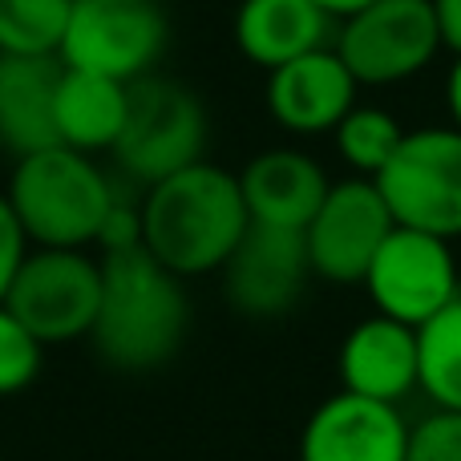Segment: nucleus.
Wrapping results in <instances>:
<instances>
[{"label":"nucleus","instance_id":"0eeeda50","mask_svg":"<svg viewBox=\"0 0 461 461\" xmlns=\"http://www.w3.org/2000/svg\"><path fill=\"white\" fill-rule=\"evenodd\" d=\"M170 21L162 0H73L61 37V61L113 81L154 73L167 53Z\"/></svg>","mask_w":461,"mask_h":461},{"label":"nucleus","instance_id":"bb28decb","mask_svg":"<svg viewBox=\"0 0 461 461\" xmlns=\"http://www.w3.org/2000/svg\"><path fill=\"white\" fill-rule=\"evenodd\" d=\"M320 5L328 8V13L340 21V16H348V13H357V8H365V5H373V0H320Z\"/></svg>","mask_w":461,"mask_h":461},{"label":"nucleus","instance_id":"5701e85b","mask_svg":"<svg viewBox=\"0 0 461 461\" xmlns=\"http://www.w3.org/2000/svg\"><path fill=\"white\" fill-rule=\"evenodd\" d=\"M405 461H461V413L433 409L425 421L409 425Z\"/></svg>","mask_w":461,"mask_h":461},{"label":"nucleus","instance_id":"f03ea898","mask_svg":"<svg viewBox=\"0 0 461 461\" xmlns=\"http://www.w3.org/2000/svg\"><path fill=\"white\" fill-rule=\"evenodd\" d=\"M186 292L183 279L167 271L146 247L102 255V303L94 320V348L105 365L122 373L162 368L186 336Z\"/></svg>","mask_w":461,"mask_h":461},{"label":"nucleus","instance_id":"cd10ccee","mask_svg":"<svg viewBox=\"0 0 461 461\" xmlns=\"http://www.w3.org/2000/svg\"><path fill=\"white\" fill-rule=\"evenodd\" d=\"M0 461H5V457H0Z\"/></svg>","mask_w":461,"mask_h":461},{"label":"nucleus","instance_id":"39448f33","mask_svg":"<svg viewBox=\"0 0 461 461\" xmlns=\"http://www.w3.org/2000/svg\"><path fill=\"white\" fill-rule=\"evenodd\" d=\"M393 223L438 239L461 235V130H405L393 158L373 178Z\"/></svg>","mask_w":461,"mask_h":461},{"label":"nucleus","instance_id":"7ed1b4c3","mask_svg":"<svg viewBox=\"0 0 461 461\" xmlns=\"http://www.w3.org/2000/svg\"><path fill=\"white\" fill-rule=\"evenodd\" d=\"M5 199L32 247H94L118 186L94 154L49 146L16 158Z\"/></svg>","mask_w":461,"mask_h":461},{"label":"nucleus","instance_id":"ddd939ff","mask_svg":"<svg viewBox=\"0 0 461 461\" xmlns=\"http://www.w3.org/2000/svg\"><path fill=\"white\" fill-rule=\"evenodd\" d=\"M357 77L332 45L267 69V110L287 134H332L357 105Z\"/></svg>","mask_w":461,"mask_h":461},{"label":"nucleus","instance_id":"a211bd4d","mask_svg":"<svg viewBox=\"0 0 461 461\" xmlns=\"http://www.w3.org/2000/svg\"><path fill=\"white\" fill-rule=\"evenodd\" d=\"M126 81L102 77L89 69H73L65 65L61 81H57V142L81 154H102L113 150L126 122Z\"/></svg>","mask_w":461,"mask_h":461},{"label":"nucleus","instance_id":"412c9836","mask_svg":"<svg viewBox=\"0 0 461 461\" xmlns=\"http://www.w3.org/2000/svg\"><path fill=\"white\" fill-rule=\"evenodd\" d=\"M73 0H0V53H61Z\"/></svg>","mask_w":461,"mask_h":461},{"label":"nucleus","instance_id":"f257e3e1","mask_svg":"<svg viewBox=\"0 0 461 461\" xmlns=\"http://www.w3.org/2000/svg\"><path fill=\"white\" fill-rule=\"evenodd\" d=\"M138 207L142 247L178 279L219 271L251 223L239 175L207 158L146 186Z\"/></svg>","mask_w":461,"mask_h":461},{"label":"nucleus","instance_id":"f8f14e48","mask_svg":"<svg viewBox=\"0 0 461 461\" xmlns=\"http://www.w3.org/2000/svg\"><path fill=\"white\" fill-rule=\"evenodd\" d=\"M409 421L397 405L340 389L312 409L300 461H405Z\"/></svg>","mask_w":461,"mask_h":461},{"label":"nucleus","instance_id":"393cba45","mask_svg":"<svg viewBox=\"0 0 461 461\" xmlns=\"http://www.w3.org/2000/svg\"><path fill=\"white\" fill-rule=\"evenodd\" d=\"M429 5H433V16H438L441 49L461 57V0H429Z\"/></svg>","mask_w":461,"mask_h":461},{"label":"nucleus","instance_id":"4468645a","mask_svg":"<svg viewBox=\"0 0 461 461\" xmlns=\"http://www.w3.org/2000/svg\"><path fill=\"white\" fill-rule=\"evenodd\" d=\"M328 175L312 154L279 146V150H263L239 175V191H243L247 215L251 223L267 227H292L303 230L308 219L328 194Z\"/></svg>","mask_w":461,"mask_h":461},{"label":"nucleus","instance_id":"6e6552de","mask_svg":"<svg viewBox=\"0 0 461 461\" xmlns=\"http://www.w3.org/2000/svg\"><path fill=\"white\" fill-rule=\"evenodd\" d=\"M332 49L357 86H397L441 53L438 16L429 0H373L336 21Z\"/></svg>","mask_w":461,"mask_h":461},{"label":"nucleus","instance_id":"dca6fc26","mask_svg":"<svg viewBox=\"0 0 461 461\" xmlns=\"http://www.w3.org/2000/svg\"><path fill=\"white\" fill-rule=\"evenodd\" d=\"M340 381L357 397L389 401L417 389V328L393 316H368L340 344Z\"/></svg>","mask_w":461,"mask_h":461},{"label":"nucleus","instance_id":"a878e982","mask_svg":"<svg viewBox=\"0 0 461 461\" xmlns=\"http://www.w3.org/2000/svg\"><path fill=\"white\" fill-rule=\"evenodd\" d=\"M446 105H449V126L461 130V57H454V69L446 77Z\"/></svg>","mask_w":461,"mask_h":461},{"label":"nucleus","instance_id":"423d86ee","mask_svg":"<svg viewBox=\"0 0 461 461\" xmlns=\"http://www.w3.org/2000/svg\"><path fill=\"white\" fill-rule=\"evenodd\" d=\"M102 303V259L86 247H29L8 284L5 308L41 344H73L94 332Z\"/></svg>","mask_w":461,"mask_h":461},{"label":"nucleus","instance_id":"9b49d317","mask_svg":"<svg viewBox=\"0 0 461 461\" xmlns=\"http://www.w3.org/2000/svg\"><path fill=\"white\" fill-rule=\"evenodd\" d=\"M219 271H223L227 303L235 312L251 320L287 316L312 279L303 230L247 223L243 239L235 243V251L227 255Z\"/></svg>","mask_w":461,"mask_h":461},{"label":"nucleus","instance_id":"9d476101","mask_svg":"<svg viewBox=\"0 0 461 461\" xmlns=\"http://www.w3.org/2000/svg\"><path fill=\"white\" fill-rule=\"evenodd\" d=\"M397 227L373 178L332 183L316 215L303 227L312 276L328 284H365L368 263Z\"/></svg>","mask_w":461,"mask_h":461},{"label":"nucleus","instance_id":"2eb2a0df","mask_svg":"<svg viewBox=\"0 0 461 461\" xmlns=\"http://www.w3.org/2000/svg\"><path fill=\"white\" fill-rule=\"evenodd\" d=\"M65 61L57 53H0V146L13 158L49 150L57 142V81Z\"/></svg>","mask_w":461,"mask_h":461},{"label":"nucleus","instance_id":"f3484780","mask_svg":"<svg viewBox=\"0 0 461 461\" xmlns=\"http://www.w3.org/2000/svg\"><path fill=\"white\" fill-rule=\"evenodd\" d=\"M336 16L320 0H243L235 13V45L259 69L332 45Z\"/></svg>","mask_w":461,"mask_h":461},{"label":"nucleus","instance_id":"20e7f679","mask_svg":"<svg viewBox=\"0 0 461 461\" xmlns=\"http://www.w3.org/2000/svg\"><path fill=\"white\" fill-rule=\"evenodd\" d=\"M207 134L211 126L199 94L186 89L183 81L146 73V77L130 81L126 122H122V134L110 154L134 183L154 186L158 178L175 175L191 162H203Z\"/></svg>","mask_w":461,"mask_h":461},{"label":"nucleus","instance_id":"1a4fd4ad","mask_svg":"<svg viewBox=\"0 0 461 461\" xmlns=\"http://www.w3.org/2000/svg\"><path fill=\"white\" fill-rule=\"evenodd\" d=\"M365 287L376 312L409 328H421L449 300H457V259L449 239L425 235L413 227H393L381 251L368 263Z\"/></svg>","mask_w":461,"mask_h":461},{"label":"nucleus","instance_id":"4be33fe9","mask_svg":"<svg viewBox=\"0 0 461 461\" xmlns=\"http://www.w3.org/2000/svg\"><path fill=\"white\" fill-rule=\"evenodd\" d=\"M41 357H45V344L0 303V397L29 389L41 373Z\"/></svg>","mask_w":461,"mask_h":461},{"label":"nucleus","instance_id":"b1692460","mask_svg":"<svg viewBox=\"0 0 461 461\" xmlns=\"http://www.w3.org/2000/svg\"><path fill=\"white\" fill-rule=\"evenodd\" d=\"M29 239H24L21 223H16L13 207H8V199L0 194V303H5L8 295V284H13L16 267L24 263V255H29Z\"/></svg>","mask_w":461,"mask_h":461},{"label":"nucleus","instance_id":"6ab92c4d","mask_svg":"<svg viewBox=\"0 0 461 461\" xmlns=\"http://www.w3.org/2000/svg\"><path fill=\"white\" fill-rule=\"evenodd\" d=\"M417 389L461 413V295L417 328Z\"/></svg>","mask_w":461,"mask_h":461},{"label":"nucleus","instance_id":"aec40b11","mask_svg":"<svg viewBox=\"0 0 461 461\" xmlns=\"http://www.w3.org/2000/svg\"><path fill=\"white\" fill-rule=\"evenodd\" d=\"M332 134L340 158L360 178H376L384 162L393 158V150L401 146V138H405V126L381 105H352Z\"/></svg>","mask_w":461,"mask_h":461}]
</instances>
